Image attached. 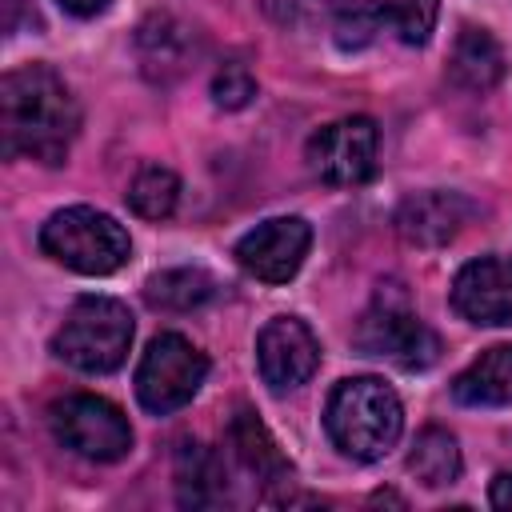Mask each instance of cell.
I'll use <instances>...</instances> for the list:
<instances>
[{"mask_svg":"<svg viewBox=\"0 0 512 512\" xmlns=\"http://www.w3.org/2000/svg\"><path fill=\"white\" fill-rule=\"evenodd\" d=\"M76 132H80V104L56 68L24 64L0 80L4 156L64 164Z\"/></svg>","mask_w":512,"mask_h":512,"instance_id":"cell-1","label":"cell"},{"mask_svg":"<svg viewBox=\"0 0 512 512\" xmlns=\"http://www.w3.org/2000/svg\"><path fill=\"white\" fill-rule=\"evenodd\" d=\"M324 428L332 444L352 460H380L404 428L400 396L376 376L340 380L324 408Z\"/></svg>","mask_w":512,"mask_h":512,"instance_id":"cell-2","label":"cell"},{"mask_svg":"<svg viewBox=\"0 0 512 512\" xmlns=\"http://www.w3.org/2000/svg\"><path fill=\"white\" fill-rule=\"evenodd\" d=\"M40 248L56 264L84 272V276H108V272L124 268L132 256V240L124 232V224L88 204L52 212L40 224Z\"/></svg>","mask_w":512,"mask_h":512,"instance_id":"cell-3","label":"cell"},{"mask_svg":"<svg viewBox=\"0 0 512 512\" xmlns=\"http://www.w3.org/2000/svg\"><path fill=\"white\" fill-rule=\"evenodd\" d=\"M132 344V312L112 296H80L64 316L52 348L80 372H112Z\"/></svg>","mask_w":512,"mask_h":512,"instance_id":"cell-4","label":"cell"},{"mask_svg":"<svg viewBox=\"0 0 512 512\" xmlns=\"http://www.w3.org/2000/svg\"><path fill=\"white\" fill-rule=\"evenodd\" d=\"M356 348L364 356L392 360L400 368H428L440 356L436 332L408 308V296L400 284H380L372 308L356 324Z\"/></svg>","mask_w":512,"mask_h":512,"instance_id":"cell-5","label":"cell"},{"mask_svg":"<svg viewBox=\"0 0 512 512\" xmlns=\"http://www.w3.org/2000/svg\"><path fill=\"white\" fill-rule=\"evenodd\" d=\"M208 376V356L180 332H160L148 352L140 356V368H136V400L156 412V416H168L176 408H184L200 384Z\"/></svg>","mask_w":512,"mask_h":512,"instance_id":"cell-6","label":"cell"},{"mask_svg":"<svg viewBox=\"0 0 512 512\" xmlns=\"http://www.w3.org/2000/svg\"><path fill=\"white\" fill-rule=\"evenodd\" d=\"M48 420H52L56 440L68 452L84 456V460L112 464V460L128 456V448H132V424H128V416L112 400H104V396H88V392L64 396V400L52 404Z\"/></svg>","mask_w":512,"mask_h":512,"instance_id":"cell-7","label":"cell"},{"mask_svg":"<svg viewBox=\"0 0 512 512\" xmlns=\"http://www.w3.org/2000/svg\"><path fill=\"white\" fill-rule=\"evenodd\" d=\"M376 144H380V136H376V124L368 116H344V120H332L308 136L304 160L320 184L356 188L376 168Z\"/></svg>","mask_w":512,"mask_h":512,"instance_id":"cell-8","label":"cell"},{"mask_svg":"<svg viewBox=\"0 0 512 512\" xmlns=\"http://www.w3.org/2000/svg\"><path fill=\"white\" fill-rule=\"evenodd\" d=\"M312 244V228L300 216H272L264 224H256L252 232L240 236L236 244V264L264 280V284H284L300 272L304 256Z\"/></svg>","mask_w":512,"mask_h":512,"instance_id":"cell-9","label":"cell"},{"mask_svg":"<svg viewBox=\"0 0 512 512\" xmlns=\"http://www.w3.org/2000/svg\"><path fill=\"white\" fill-rule=\"evenodd\" d=\"M256 364L272 392L300 388L320 364V340L296 316H272L256 336Z\"/></svg>","mask_w":512,"mask_h":512,"instance_id":"cell-10","label":"cell"},{"mask_svg":"<svg viewBox=\"0 0 512 512\" xmlns=\"http://www.w3.org/2000/svg\"><path fill=\"white\" fill-rule=\"evenodd\" d=\"M452 308L488 328H512V256L468 260L452 280Z\"/></svg>","mask_w":512,"mask_h":512,"instance_id":"cell-11","label":"cell"},{"mask_svg":"<svg viewBox=\"0 0 512 512\" xmlns=\"http://www.w3.org/2000/svg\"><path fill=\"white\" fill-rule=\"evenodd\" d=\"M472 216V200H464L460 192H416L396 208V236L412 248H440L448 240L460 236V228Z\"/></svg>","mask_w":512,"mask_h":512,"instance_id":"cell-12","label":"cell"},{"mask_svg":"<svg viewBox=\"0 0 512 512\" xmlns=\"http://www.w3.org/2000/svg\"><path fill=\"white\" fill-rule=\"evenodd\" d=\"M136 60L148 80L168 84V80L184 76L188 64L196 60V32L184 20H176L172 12H152L136 28Z\"/></svg>","mask_w":512,"mask_h":512,"instance_id":"cell-13","label":"cell"},{"mask_svg":"<svg viewBox=\"0 0 512 512\" xmlns=\"http://www.w3.org/2000/svg\"><path fill=\"white\" fill-rule=\"evenodd\" d=\"M228 444L236 448V460L260 480V488H264L272 500H276V488L292 484V468H288L284 452L276 448L272 432L260 424L256 412L240 408V412L232 416V424H228Z\"/></svg>","mask_w":512,"mask_h":512,"instance_id":"cell-14","label":"cell"},{"mask_svg":"<svg viewBox=\"0 0 512 512\" xmlns=\"http://www.w3.org/2000/svg\"><path fill=\"white\" fill-rule=\"evenodd\" d=\"M448 76L464 92H492L504 76V48L488 28H460L448 52Z\"/></svg>","mask_w":512,"mask_h":512,"instance_id":"cell-15","label":"cell"},{"mask_svg":"<svg viewBox=\"0 0 512 512\" xmlns=\"http://www.w3.org/2000/svg\"><path fill=\"white\" fill-rule=\"evenodd\" d=\"M452 396L468 408H500L512 404V344H496L480 352L456 380Z\"/></svg>","mask_w":512,"mask_h":512,"instance_id":"cell-16","label":"cell"},{"mask_svg":"<svg viewBox=\"0 0 512 512\" xmlns=\"http://www.w3.org/2000/svg\"><path fill=\"white\" fill-rule=\"evenodd\" d=\"M176 496L184 508H212L224 500V464L196 440L176 448Z\"/></svg>","mask_w":512,"mask_h":512,"instance_id":"cell-17","label":"cell"},{"mask_svg":"<svg viewBox=\"0 0 512 512\" xmlns=\"http://www.w3.org/2000/svg\"><path fill=\"white\" fill-rule=\"evenodd\" d=\"M408 472L424 484V488H444L460 476V444L452 432L444 428H424L416 440H412V452H408Z\"/></svg>","mask_w":512,"mask_h":512,"instance_id":"cell-18","label":"cell"},{"mask_svg":"<svg viewBox=\"0 0 512 512\" xmlns=\"http://www.w3.org/2000/svg\"><path fill=\"white\" fill-rule=\"evenodd\" d=\"M212 292H216V284L204 268H168L144 284V300L164 312H192L204 300H212Z\"/></svg>","mask_w":512,"mask_h":512,"instance_id":"cell-19","label":"cell"},{"mask_svg":"<svg viewBox=\"0 0 512 512\" xmlns=\"http://www.w3.org/2000/svg\"><path fill=\"white\" fill-rule=\"evenodd\" d=\"M376 12L380 32H392L400 44H428L436 16H440V0H368Z\"/></svg>","mask_w":512,"mask_h":512,"instance_id":"cell-20","label":"cell"},{"mask_svg":"<svg viewBox=\"0 0 512 512\" xmlns=\"http://www.w3.org/2000/svg\"><path fill=\"white\" fill-rule=\"evenodd\" d=\"M176 200H180V180L172 168L148 164L128 184V208L144 220H168L176 212Z\"/></svg>","mask_w":512,"mask_h":512,"instance_id":"cell-21","label":"cell"},{"mask_svg":"<svg viewBox=\"0 0 512 512\" xmlns=\"http://www.w3.org/2000/svg\"><path fill=\"white\" fill-rule=\"evenodd\" d=\"M348 0H260V8L276 20V24H292V28H308L320 20H332Z\"/></svg>","mask_w":512,"mask_h":512,"instance_id":"cell-22","label":"cell"},{"mask_svg":"<svg viewBox=\"0 0 512 512\" xmlns=\"http://www.w3.org/2000/svg\"><path fill=\"white\" fill-rule=\"evenodd\" d=\"M332 32H336V44H340L344 52H356V48L372 44L376 32H380L372 4H368V0H364V4H344V8L336 12V28H332Z\"/></svg>","mask_w":512,"mask_h":512,"instance_id":"cell-23","label":"cell"},{"mask_svg":"<svg viewBox=\"0 0 512 512\" xmlns=\"http://www.w3.org/2000/svg\"><path fill=\"white\" fill-rule=\"evenodd\" d=\"M252 96H256V80H252V72H248L244 64H224V68L212 76V100H216L220 108L236 112V108H244Z\"/></svg>","mask_w":512,"mask_h":512,"instance_id":"cell-24","label":"cell"},{"mask_svg":"<svg viewBox=\"0 0 512 512\" xmlns=\"http://www.w3.org/2000/svg\"><path fill=\"white\" fill-rule=\"evenodd\" d=\"M488 504L512 512V472H500V476L492 480V488H488Z\"/></svg>","mask_w":512,"mask_h":512,"instance_id":"cell-25","label":"cell"},{"mask_svg":"<svg viewBox=\"0 0 512 512\" xmlns=\"http://www.w3.org/2000/svg\"><path fill=\"white\" fill-rule=\"evenodd\" d=\"M64 12H72V16H96V12H104L108 8V0H56Z\"/></svg>","mask_w":512,"mask_h":512,"instance_id":"cell-26","label":"cell"}]
</instances>
